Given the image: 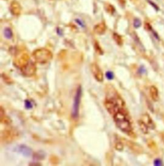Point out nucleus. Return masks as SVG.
<instances>
[{"label":"nucleus","instance_id":"obj_4","mask_svg":"<svg viewBox=\"0 0 164 166\" xmlns=\"http://www.w3.org/2000/svg\"><path fill=\"white\" fill-rule=\"evenodd\" d=\"M21 71L24 76H32L37 71V67L35 63L30 61L27 64L21 68Z\"/></svg>","mask_w":164,"mask_h":166},{"label":"nucleus","instance_id":"obj_12","mask_svg":"<svg viewBox=\"0 0 164 166\" xmlns=\"http://www.w3.org/2000/svg\"><path fill=\"white\" fill-rule=\"evenodd\" d=\"M105 30H106V26L104 23H100L95 25L94 28V31L95 32V33L99 35L104 34Z\"/></svg>","mask_w":164,"mask_h":166},{"label":"nucleus","instance_id":"obj_11","mask_svg":"<svg viewBox=\"0 0 164 166\" xmlns=\"http://www.w3.org/2000/svg\"><path fill=\"white\" fill-rule=\"evenodd\" d=\"M149 92L152 100L154 101H157L159 100V94L157 88L154 85L151 86L149 89Z\"/></svg>","mask_w":164,"mask_h":166},{"label":"nucleus","instance_id":"obj_9","mask_svg":"<svg viewBox=\"0 0 164 166\" xmlns=\"http://www.w3.org/2000/svg\"><path fill=\"white\" fill-rule=\"evenodd\" d=\"M21 8L19 3L16 1H13L11 5V12L14 16H18L20 14Z\"/></svg>","mask_w":164,"mask_h":166},{"label":"nucleus","instance_id":"obj_23","mask_svg":"<svg viewBox=\"0 0 164 166\" xmlns=\"http://www.w3.org/2000/svg\"><path fill=\"white\" fill-rule=\"evenodd\" d=\"M115 149L118 151H122L123 150V145L121 142H117L115 144Z\"/></svg>","mask_w":164,"mask_h":166},{"label":"nucleus","instance_id":"obj_3","mask_svg":"<svg viewBox=\"0 0 164 166\" xmlns=\"http://www.w3.org/2000/svg\"><path fill=\"white\" fill-rule=\"evenodd\" d=\"M82 96V88L81 85H80L78 87V89H76L71 110V116L74 119H76L78 118Z\"/></svg>","mask_w":164,"mask_h":166},{"label":"nucleus","instance_id":"obj_5","mask_svg":"<svg viewBox=\"0 0 164 166\" xmlns=\"http://www.w3.org/2000/svg\"><path fill=\"white\" fill-rule=\"evenodd\" d=\"M91 69L95 79L100 82H102L103 81L104 76L103 73L99 65L97 64L93 63L91 65Z\"/></svg>","mask_w":164,"mask_h":166},{"label":"nucleus","instance_id":"obj_19","mask_svg":"<svg viewBox=\"0 0 164 166\" xmlns=\"http://www.w3.org/2000/svg\"><path fill=\"white\" fill-rule=\"evenodd\" d=\"M24 106H25V108L28 110L31 109L33 108V104L30 100H26L24 101Z\"/></svg>","mask_w":164,"mask_h":166},{"label":"nucleus","instance_id":"obj_1","mask_svg":"<svg viewBox=\"0 0 164 166\" xmlns=\"http://www.w3.org/2000/svg\"><path fill=\"white\" fill-rule=\"evenodd\" d=\"M127 114V112L124 109H121L113 115V118L115 124L121 131L130 135L133 133V128Z\"/></svg>","mask_w":164,"mask_h":166},{"label":"nucleus","instance_id":"obj_14","mask_svg":"<svg viewBox=\"0 0 164 166\" xmlns=\"http://www.w3.org/2000/svg\"><path fill=\"white\" fill-rule=\"evenodd\" d=\"M4 36L7 39H11L13 37V32L11 30V28H10L8 27L5 28L4 30Z\"/></svg>","mask_w":164,"mask_h":166},{"label":"nucleus","instance_id":"obj_13","mask_svg":"<svg viewBox=\"0 0 164 166\" xmlns=\"http://www.w3.org/2000/svg\"><path fill=\"white\" fill-rule=\"evenodd\" d=\"M144 123H145L148 126V127H149V128H155V124H154L153 120L151 119L150 116L148 115V114H144L143 115V120H142Z\"/></svg>","mask_w":164,"mask_h":166},{"label":"nucleus","instance_id":"obj_6","mask_svg":"<svg viewBox=\"0 0 164 166\" xmlns=\"http://www.w3.org/2000/svg\"><path fill=\"white\" fill-rule=\"evenodd\" d=\"M30 62V56L27 53H22L16 58L14 61L15 66L19 67L21 69V67L24 66Z\"/></svg>","mask_w":164,"mask_h":166},{"label":"nucleus","instance_id":"obj_2","mask_svg":"<svg viewBox=\"0 0 164 166\" xmlns=\"http://www.w3.org/2000/svg\"><path fill=\"white\" fill-rule=\"evenodd\" d=\"M32 56L36 62L41 64H47L53 58L52 53L46 48H40L35 50L33 53Z\"/></svg>","mask_w":164,"mask_h":166},{"label":"nucleus","instance_id":"obj_24","mask_svg":"<svg viewBox=\"0 0 164 166\" xmlns=\"http://www.w3.org/2000/svg\"><path fill=\"white\" fill-rule=\"evenodd\" d=\"M154 165H157V166H160V165H162L163 164H162V161L159 159H157L156 160H155V161H154Z\"/></svg>","mask_w":164,"mask_h":166},{"label":"nucleus","instance_id":"obj_17","mask_svg":"<svg viewBox=\"0 0 164 166\" xmlns=\"http://www.w3.org/2000/svg\"><path fill=\"white\" fill-rule=\"evenodd\" d=\"M94 48H95V52H97V53H98L99 55H101L103 54V50L101 49V46H100L99 43H97V42H95V44H94Z\"/></svg>","mask_w":164,"mask_h":166},{"label":"nucleus","instance_id":"obj_15","mask_svg":"<svg viewBox=\"0 0 164 166\" xmlns=\"http://www.w3.org/2000/svg\"><path fill=\"white\" fill-rule=\"evenodd\" d=\"M138 123H139V125L140 126V128L142 131V132L144 133H148V128H149L148 126L145 123H144L143 121H139L138 122Z\"/></svg>","mask_w":164,"mask_h":166},{"label":"nucleus","instance_id":"obj_16","mask_svg":"<svg viewBox=\"0 0 164 166\" xmlns=\"http://www.w3.org/2000/svg\"><path fill=\"white\" fill-rule=\"evenodd\" d=\"M113 39L114 41L116 42V43L119 45V46H121L123 43V41H122V38L121 37V35H119V34H115L114 33L113 35Z\"/></svg>","mask_w":164,"mask_h":166},{"label":"nucleus","instance_id":"obj_21","mask_svg":"<svg viewBox=\"0 0 164 166\" xmlns=\"http://www.w3.org/2000/svg\"><path fill=\"white\" fill-rule=\"evenodd\" d=\"M35 159H38V160H41V159H43L44 157V153H42V152H37L35 154Z\"/></svg>","mask_w":164,"mask_h":166},{"label":"nucleus","instance_id":"obj_25","mask_svg":"<svg viewBox=\"0 0 164 166\" xmlns=\"http://www.w3.org/2000/svg\"><path fill=\"white\" fill-rule=\"evenodd\" d=\"M75 21H76L77 23H78L81 27H83V28L85 27V24L83 23V22L82 20H80V19H76Z\"/></svg>","mask_w":164,"mask_h":166},{"label":"nucleus","instance_id":"obj_22","mask_svg":"<svg viewBox=\"0 0 164 166\" xmlns=\"http://www.w3.org/2000/svg\"><path fill=\"white\" fill-rule=\"evenodd\" d=\"M2 78H3V79L5 80V82L7 83H9V84H11L12 83V80L10 79V78L6 75L5 74H2Z\"/></svg>","mask_w":164,"mask_h":166},{"label":"nucleus","instance_id":"obj_27","mask_svg":"<svg viewBox=\"0 0 164 166\" xmlns=\"http://www.w3.org/2000/svg\"><path fill=\"white\" fill-rule=\"evenodd\" d=\"M162 139H163V140L164 141V134H163V135H162Z\"/></svg>","mask_w":164,"mask_h":166},{"label":"nucleus","instance_id":"obj_18","mask_svg":"<svg viewBox=\"0 0 164 166\" xmlns=\"http://www.w3.org/2000/svg\"><path fill=\"white\" fill-rule=\"evenodd\" d=\"M142 25V22L138 18H135L133 21V26L135 28H139Z\"/></svg>","mask_w":164,"mask_h":166},{"label":"nucleus","instance_id":"obj_26","mask_svg":"<svg viewBox=\"0 0 164 166\" xmlns=\"http://www.w3.org/2000/svg\"><path fill=\"white\" fill-rule=\"evenodd\" d=\"M140 71H139V72H141V73H144V72H145V69H144V67H141L140 68V70H139Z\"/></svg>","mask_w":164,"mask_h":166},{"label":"nucleus","instance_id":"obj_10","mask_svg":"<svg viewBox=\"0 0 164 166\" xmlns=\"http://www.w3.org/2000/svg\"><path fill=\"white\" fill-rule=\"evenodd\" d=\"M0 121L2 124L7 125L11 123V119L5 114V112L2 106L1 107V109H0Z\"/></svg>","mask_w":164,"mask_h":166},{"label":"nucleus","instance_id":"obj_8","mask_svg":"<svg viewBox=\"0 0 164 166\" xmlns=\"http://www.w3.org/2000/svg\"><path fill=\"white\" fill-rule=\"evenodd\" d=\"M16 151L19 153H21L24 157H30L32 154V150L30 148L28 147L27 146L24 144L19 146L17 148Z\"/></svg>","mask_w":164,"mask_h":166},{"label":"nucleus","instance_id":"obj_7","mask_svg":"<svg viewBox=\"0 0 164 166\" xmlns=\"http://www.w3.org/2000/svg\"><path fill=\"white\" fill-rule=\"evenodd\" d=\"M17 136V132L13 130H6L2 133V139L5 142H11Z\"/></svg>","mask_w":164,"mask_h":166},{"label":"nucleus","instance_id":"obj_20","mask_svg":"<svg viewBox=\"0 0 164 166\" xmlns=\"http://www.w3.org/2000/svg\"><path fill=\"white\" fill-rule=\"evenodd\" d=\"M106 78L109 80H112L114 79V74L113 72L110 71H109L107 72H106Z\"/></svg>","mask_w":164,"mask_h":166}]
</instances>
